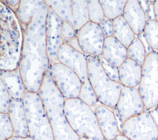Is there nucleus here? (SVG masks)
I'll return each instance as SVG.
<instances>
[{
	"mask_svg": "<svg viewBox=\"0 0 158 140\" xmlns=\"http://www.w3.org/2000/svg\"><path fill=\"white\" fill-rule=\"evenodd\" d=\"M85 56L87 60L89 81L98 101L109 108L115 107L123 86L108 76L98 57L86 54Z\"/></svg>",
	"mask_w": 158,
	"mask_h": 140,
	"instance_id": "nucleus-5",
	"label": "nucleus"
},
{
	"mask_svg": "<svg viewBox=\"0 0 158 140\" xmlns=\"http://www.w3.org/2000/svg\"><path fill=\"white\" fill-rule=\"evenodd\" d=\"M123 134L131 140H157L158 128L148 111L124 121Z\"/></svg>",
	"mask_w": 158,
	"mask_h": 140,
	"instance_id": "nucleus-10",
	"label": "nucleus"
},
{
	"mask_svg": "<svg viewBox=\"0 0 158 140\" xmlns=\"http://www.w3.org/2000/svg\"><path fill=\"white\" fill-rule=\"evenodd\" d=\"M148 112L151 115L152 119L154 120L158 128V106L148 110Z\"/></svg>",
	"mask_w": 158,
	"mask_h": 140,
	"instance_id": "nucleus-37",
	"label": "nucleus"
},
{
	"mask_svg": "<svg viewBox=\"0 0 158 140\" xmlns=\"http://www.w3.org/2000/svg\"><path fill=\"white\" fill-rule=\"evenodd\" d=\"M49 120L54 140H79L80 137L70 126L64 112L65 99L54 83L50 65L38 91Z\"/></svg>",
	"mask_w": 158,
	"mask_h": 140,
	"instance_id": "nucleus-3",
	"label": "nucleus"
},
{
	"mask_svg": "<svg viewBox=\"0 0 158 140\" xmlns=\"http://www.w3.org/2000/svg\"><path fill=\"white\" fill-rule=\"evenodd\" d=\"M48 13V7L44 1L35 0L30 19L20 23L23 41L19 68L28 92L38 93L50 65L46 35Z\"/></svg>",
	"mask_w": 158,
	"mask_h": 140,
	"instance_id": "nucleus-1",
	"label": "nucleus"
},
{
	"mask_svg": "<svg viewBox=\"0 0 158 140\" xmlns=\"http://www.w3.org/2000/svg\"><path fill=\"white\" fill-rule=\"evenodd\" d=\"M12 99L3 82L0 80V113H7Z\"/></svg>",
	"mask_w": 158,
	"mask_h": 140,
	"instance_id": "nucleus-29",
	"label": "nucleus"
},
{
	"mask_svg": "<svg viewBox=\"0 0 158 140\" xmlns=\"http://www.w3.org/2000/svg\"><path fill=\"white\" fill-rule=\"evenodd\" d=\"M114 112L116 122L117 124V126L118 128V131L120 134H123V124H124V121L123 120L122 117L119 114L116 107H114L113 108H111Z\"/></svg>",
	"mask_w": 158,
	"mask_h": 140,
	"instance_id": "nucleus-32",
	"label": "nucleus"
},
{
	"mask_svg": "<svg viewBox=\"0 0 158 140\" xmlns=\"http://www.w3.org/2000/svg\"><path fill=\"white\" fill-rule=\"evenodd\" d=\"M64 112L70 126L80 138L106 140L100 130L95 112L81 99H66Z\"/></svg>",
	"mask_w": 158,
	"mask_h": 140,
	"instance_id": "nucleus-4",
	"label": "nucleus"
},
{
	"mask_svg": "<svg viewBox=\"0 0 158 140\" xmlns=\"http://www.w3.org/2000/svg\"><path fill=\"white\" fill-rule=\"evenodd\" d=\"M138 91L145 109L158 106V54H148L142 65V75Z\"/></svg>",
	"mask_w": 158,
	"mask_h": 140,
	"instance_id": "nucleus-8",
	"label": "nucleus"
},
{
	"mask_svg": "<svg viewBox=\"0 0 158 140\" xmlns=\"http://www.w3.org/2000/svg\"><path fill=\"white\" fill-rule=\"evenodd\" d=\"M141 75L142 66L128 57L119 67L120 83L123 87L137 88Z\"/></svg>",
	"mask_w": 158,
	"mask_h": 140,
	"instance_id": "nucleus-19",
	"label": "nucleus"
},
{
	"mask_svg": "<svg viewBox=\"0 0 158 140\" xmlns=\"http://www.w3.org/2000/svg\"><path fill=\"white\" fill-rule=\"evenodd\" d=\"M113 140H131L125 136L123 134H118Z\"/></svg>",
	"mask_w": 158,
	"mask_h": 140,
	"instance_id": "nucleus-41",
	"label": "nucleus"
},
{
	"mask_svg": "<svg viewBox=\"0 0 158 140\" xmlns=\"http://www.w3.org/2000/svg\"><path fill=\"white\" fill-rule=\"evenodd\" d=\"M79 140H94V139H91V138H85V137H82V138H80Z\"/></svg>",
	"mask_w": 158,
	"mask_h": 140,
	"instance_id": "nucleus-42",
	"label": "nucleus"
},
{
	"mask_svg": "<svg viewBox=\"0 0 158 140\" xmlns=\"http://www.w3.org/2000/svg\"><path fill=\"white\" fill-rule=\"evenodd\" d=\"M157 140H158V138H157Z\"/></svg>",
	"mask_w": 158,
	"mask_h": 140,
	"instance_id": "nucleus-43",
	"label": "nucleus"
},
{
	"mask_svg": "<svg viewBox=\"0 0 158 140\" xmlns=\"http://www.w3.org/2000/svg\"><path fill=\"white\" fill-rule=\"evenodd\" d=\"M62 22V20L48 7L46 23V35L47 52L50 63L58 61V51L63 44L61 32Z\"/></svg>",
	"mask_w": 158,
	"mask_h": 140,
	"instance_id": "nucleus-12",
	"label": "nucleus"
},
{
	"mask_svg": "<svg viewBox=\"0 0 158 140\" xmlns=\"http://www.w3.org/2000/svg\"><path fill=\"white\" fill-rule=\"evenodd\" d=\"M89 21L100 24L106 19L102 6L98 0L87 1Z\"/></svg>",
	"mask_w": 158,
	"mask_h": 140,
	"instance_id": "nucleus-26",
	"label": "nucleus"
},
{
	"mask_svg": "<svg viewBox=\"0 0 158 140\" xmlns=\"http://www.w3.org/2000/svg\"><path fill=\"white\" fill-rule=\"evenodd\" d=\"M102 6L105 17L114 20L122 15L127 1L125 0H99Z\"/></svg>",
	"mask_w": 158,
	"mask_h": 140,
	"instance_id": "nucleus-23",
	"label": "nucleus"
},
{
	"mask_svg": "<svg viewBox=\"0 0 158 140\" xmlns=\"http://www.w3.org/2000/svg\"><path fill=\"white\" fill-rule=\"evenodd\" d=\"M61 32L63 43H65L70 39L76 37L77 35V32L69 21H62Z\"/></svg>",
	"mask_w": 158,
	"mask_h": 140,
	"instance_id": "nucleus-30",
	"label": "nucleus"
},
{
	"mask_svg": "<svg viewBox=\"0 0 158 140\" xmlns=\"http://www.w3.org/2000/svg\"><path fill=\"white\" fill-rule=\"evenodd\" d=\"M102 56L109 63L119 67L128 58L127 48L114 36L105 38Z\"/></svg>",
	"mask_w": 158,
	"mask_h": 140,
	"instance_id": "nucleus-18",
	"label": "nucleus"
},
{
	"mask_svg": "<svg viewBox=\"0 0 158 140\" xmlns=\"http://www.w3.org/2000/svg\"><path fill=\"white\" fill-rule=\"evenodd\" d=\"M146 39L154 51L158 52V22L156 20H148L144 31Z\"/></svg>",
	"mask_w": 158,
	"mask_h": 140,
	"instance_id": "nucleus-25",
	"label": "nucleus"
},
{
	"mask_svg": "<svg viewBox=\"0 0 158 140\" xmlns=\"http://www.w3.org/2000/svg\"><path fill=\"white\" fill-rule=\"evenodd\" d=\"M57 58L59 62L70 67L80 79L82 86L78 98L89 106H94L98 100L89 81L88 64L85 54L63 43L59 49Z\"/></svg>",
	"mask_w": 158,
	"mask_h": 140,
	"instance_id": "nucleus-7",
	"label": "nucleus"
},
{
	"mask_svg": "<svg viewBox=\"0 0 158 140\" xmlns=\"http://www.w3.org/2000/svg\"><path fill=\"white\" fill-rule=\"evenodd\" d=\"M7 140H35L33 139L32 138H31L30 136H27V137H17V136H14Z\"/></svg>",
	"mask_w": 158,
	"mask_h": 140,
	"instance_id": "nucleus-40",
	"label": "nucleus"
},
{
	"mask_svg": "<svg viewBox=\"0 0 158 140\" xmlns=\"http://www.w3.org/2000/svg\"><path fill=\"white\" fill-rule=\"evenodd\" d=\"M29 136L35 140H54L39 93L27 91L23 99Z\"/></svg>",
	"mask_w": 158,
	"mask_h": 140,
	"instance_id": "nucleus-6",
	"label": "nucleus"
},
{
	"mask_svg": "<svg viewBox=\"0 0 158 140\" xmlns=\"http://www.w3.org/2000/svg\"><path fill=\"white\" fill-rule=\"evenodd\" d=\"M89 22L88 3L86 0H72V17L70 23L77 32Z\"/></svg>",
	"mask_w": 158,
	"mask_h": 140,
	"instance_id": "nucleus-21",
	"label": "nucleus"
},
{
	"mask_svg": "<svg viewBox=\"0 0 158 140\" xmlns=\"http://www.w3.org/2000/svg\"><path fill=\"white\" fill-rule=\"evenodd\" d=\"M65 44H67L68 45H69L72 49H73L74 50L81 52V53H83L78 43V40L77 37H75L71 39H70L69 41H68L67 43H65Z\"/></svg>",
	"mask_w": 158,
	"mask_h": 140,
	"instance_id": "nucleus-33",
	"label": "nucleus"
},
{
	"mask_svg": "<svg viewBox=\"0 0 158 140\" xmlns=\"http://www.w3.org/2000/svg\"><path fill=\"white\" fill-rule=\"evenodd\" d=\"M106 73L108 76L112 80L115 82L120 83L119 78V67H115L114 65L109 63L102 56L98 57Z\"/></svg>",
	"mask_w": 158,
	"mask_h": 140,
	"instance_id": "nucleus-28",
	"label": "nucleus"
},
{
	"mask_svg": "<svg viewBox=\"0 0 158 140\" xmlns=\"http://www.w3.org/2000/svg\"><path fill=\"white\" fill-rule=\"evenodd\" d=\"M94 112L104 139L113 140L120 133L112 109L101 104L96 107Z\"/></svg>",
	"mask_w": 158,
	"mask_h": 140,
	"instance_id": "nucleus-14",
	"label": "nucleus"
},
{
	"mask_svg": "<svg viewBox=\"0 0 158 140\" xmlns=\"http://www.w3.org/2000/svg\"><path fill=\"white\" fill-rule=\"evenodd\" d=\"M122 15L136 35L143 32L148 19L138 1L128 0Z\"/></svg>",
	"mask_w": 158,
	"mask_h": 140,
	"instance_id": "nucleus-15",
	"label": "nucleus"
},
{
	"mask_svg": "<svg viewBox=\"0 0 158 140\" xmlns=\"http://www.w3.org/2000/svg\"><path fill=\"white\" fill-rule=\"evenodd\" d=\"M154 9L156 20L158 22V0L154 1Z\"/></svg>",
	"mask_w": 158,
	"mask_h": 140,
	"instance_id": "nucleus-39",
	"label": "nucleus"
},
{
	"mask_svg": "<svg viewBox=\"0 0 158 140\" xmlns=\"http://www.w3.org/2000/svg\"><path fill=\"white\" fill-rule=\"evenodd\" d=\"M148 20H156L155 14H154V1H151L149 6L148 13L147 15Z\"/></svg>",
	"mask_w": 158,
	"mask_h": 140,
	"instance_id": "nucleus-36",
	"label": "nucleus"
},
{
	"mask_svg": "<svg viewBox=\"0 0 158 140\" xmlns=\"http://www.w3.org/2000/svg\"><path fill=\"white\" fill-rule=\"evenodd\" d=\"M0 80L3 82L12 99L23 101L27 93L19 68L13 70H0Z\"/></svg>",
	"mask_w": 158,
	"mask_h": 140,
	"instance_id": "nucleus-16",
	"label": "nucleus"
},
{
	"mask_svg": "<svg viewBox=\"0 0 158 140\" xmlns=\"http://www.w3.org/2000/svg\"><path fill=\"white\" fill-rule=\"evenodd\" d=\"M157 54H158V52H157Z\"/></svg>",
	"mask_w": 158,
	"mask_h": 140,
	"instance_id": "nucleus-44",
	"label": "nucleus"
},
{
	"mask_svg": "<svg viewBox=\"0 0 158 140\" xmlns=\"http://www.w3.org/2000/svg\"><path fill=\"white\" fill-rule=\"evenodd\" d=\"M101 30L105 38L112 36L114 35L113 29V20L105 19L104 20L99 24Z\"/></svg>",
	"mask_w": 158,
	"mask_h": 140,
	"instance_id": "nucleus-31",
	"label": "nucleus"
},
{
	"mask_svg": "<svg viewBox=\"0 0 158 140\" xmlns=\"http://www.w3.org/2000/svg\"><path fill=\"white\" fill-rule=\"evenodd\" d=\"M0 70L19 68L23 41V30L16 13L0 1Z\"/></svg>",
	"mask_w": 158,
	"mask_h": 140,
	"instance_id": "nucleus-2",
	"label": "nucleus"
},
{
	"mask_svg": "<svg viewBox=\"0 0 158 140\" xmlns=\"http://www.w3.org/2000/svg\"><path fill=\"white\" fill-rule=\"evenodd\" d=\"M46 5L62 20L70 22L72 17V1H44Z\"/></svg>",
	"mask_w": 158,
	"mask_h": 140,
	"instance_id": "nucleus-22",
	"label": "nucleus"
},
{
	"mask_svg": "<svg viewBox=\"0 0 158 140\" xmlns=\"http://www.w3.org/2000/svg\"><path fill=\"white\" fill-rule=\"evenodd\" d=\"M7 114L14 128V136H28L29 132L23 101L12 99Z\"/></svg>",
	"mask_w": 158,
	"mask_h": 140,
	"instance_id": "nucleus-17",
	"label": "nucleus"
},
{
	"mask_svg": "<svg viewBox=\"0 0 158 140\" xmlns=\"http://www.w3.org/2000/svg\"><path fill=\"white\" fill-rule=\"evenodd\" d=\"M115 107L124 121L145 110L138 88L123 87Z\"/></svg>",
	"mask_w": 158,
	"mask_h": 140,
	"instance_id": "nucleus-13",
	"label": "nucleus"
},
{
	"mask_svg": "<svg viewBox=\"0 0 158 140\" xmlns=\"http://www.w3.org/2000/svg\"><path fill=\"white\" fill-rule=\"evenodd\" d=\"M50 70L54 83L65 99L79 97L82 83L70 67L57 61L50 63Z\"/></svg>",
	"mask_w": 158,
	"mask_h": 140,
	"instance_id": "nucleus-9",
	"label": "nucleus"
},
{
	"mask_svg": "<svg viewBox=\"0 0 158 140\" xmlns=\"http://www.w3.org/2000/svg\"><path fill=\"white\" fill-rule=\"evenodd\" d=\"M141 8L146 14L148 15V10H149V6L150 4V1H138Z\"/></svg>",
	"mask_w": 158,
	"mask_h": 140,
	"instance_id": "nucleus-38",
	"label": "nucleus"
},
{
	"mask_svg": "<svg viewBox=\"0 0 158 140\" xmlns=\"http://www.w3.org/2000/svg\"><path fill=\"white\" fill-rule=\"evenodd\" d=\"M138 36V38H139V39L142 41L144 47H145V49H146V53H147V55L152 52H153L154 51L152 50V49L151 47V46L149 45V44L148 43L146 39V38H145V36H144V32H142L141 33H140L139 35H137Z\"/></svg>",
	"mask_w": 158,
	"mask_h": 140,
	"instance_id": "nucleus-34",
	"label": "nucleus"
},
{
	"mask_svg": "<svg viewBox=\"0 0 158 140\" xmlns=\"http://www.w3.org/2000/svg\"><path fill=\"white\" fill-rule=\"evenodd\" d=\"M6 5L9 7L15 13H17L20 5V1H2Z\"/></svg>",
	"mask_w": 158,
	"mask_h": 140,
	"instance_id": "nucleus-35",
	"label": "nucleus"
},
{
	"mask_svg": "<svg viewBox=\"0 0 158 140\" xmlns=\"http://www.w3.org/2000/svg\"><path fill=\"white\" fill-rule=\"evenodd\" d=\"M128 57L142 66L145 61L147 53L142 41L136 37L127 47Z\"/></svg>",
	"mask_w": 158,
	"mask_h": 140,
	"instance_id": "nucleus-24",
	"label": "nucleus"
},
{
	"mask_svg": "<svg viewBox=\"0 0 158 140\" xmlns=\"http://www.w3.org/2000/svg\"><path fill=\"white\" fill-rule=\"evenodd\" d=\"M77 37L83 54L102 56L105 37L99 24L88 22L78 31Z\"/></svg>",
	"mask_w": 158,
	"mask_h": 140,
	"instance_id": "nucleus-11",
	"label": "nucleus"
},
{
	"mask_svg": "<svg viewBox=\"0 0 158 140\" xmlns=\"http://www.w3.org/2000/svg\"><path fill=\"white\" fill-rule=\"evenodd\" d=\"M14 136V130L7 113H0V140H7Z\"/></svg>",
	"mask_w": 158,
	"mask_h": 140,
	"instance_id": "nucleus-27",
	"label": "nucleus"
},
{
	"mask_svg": "<svg viewBox=\"0 0 158 140\" xmlns=\"http://www.w3.org/2000/svg\"><path fill=\"white\" fill-rule=\"evenodd\" d=\"M113 36L127 48L136 38V35L122 15L113 20Z\"/></svg>",
	"mask_w": 158,
	"mask_h": 140,
	"instance_id": "nucleus-20",
	"label": "nucleus"
}]
</instances>
